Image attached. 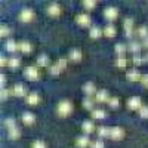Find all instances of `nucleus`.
I'll list each match as a JSON object with an SVG mask.
<instances>
[{"mask_svg": "<svg viewBox=\"0 0 148 148\" xmlns=\"http://www.w3.org/2000/svg\"><path fill=\"white\" fill-rule=\"evenodd\" d=\"M0 84H2V89H5V84H6V76L5 74L0 76Z\"/></svg>", "mask_w": 148, "mask_h": 148, "instance_id": "45", "label": "nucleus"}, {"mask_svg": "<svg viewBox=\"0 0 148 148\" xmlns=\"http://www.w3.org/2000/svg\"><path fill=\"white\" fill-rule=\"evenodd\" d=\"M114 51H116V53H117L119 56H123V55L126 53V51H127V46L123 45V43H119V45H116Z\"/></svg>", "mask_w": 148, "mask_h": 148, "instance_id": "29", "label": "nucleus"}, {"mask_svg": "<svg viewBox=\"0 0 148 148\" xmlns=\"http://www.w3.org/2000/svg\"><path fill=\"white\" fill-rule=\"evenodd\" d=\"M126 65H127V59H126L125 56H117V59H116V67H119V68H126Z\"/></svg>", "mask_w": 148, "mask_h": 148, "instance_id": "31", "label": "nucleus"}, {"mask_svg": "<svg viewBox=\"0 0 148 148\" xmlns=\"http://www.w3.org/2000/svg\"><path fill=\"white\" fill-rule=\"evenodd\" d=\"M25 86L24 84H21V83H18V84H15L14 86V89H12V93H14L15 96H24L25 95Z\"/></svg>", "mask_w": 148, "mask_h": 148, "instance_id": "15", "label": "nucleus"}, {"mask_svg": "<svg viewBox=\"0 0 148 148\" xmlns=\"http://www.w3.org/2000/svg\"><path fill=\"white\" fill-rule=\"evenodd\" d=\"M123 135H125V130H123L121 127H119V126L111 127V130H110V138H111V139H114V141L121 139V138H123Z\"/></svg>", "mask_w": 148, "mask_h": 148, "instance_id": "3", "label": "nucleus"}, {"mask_svg": "<svg viewBox=\"0 0 148 148\" xmlns=\"http://www.w3.org/2000/svg\"><path fill=\"white\" fill-rule=\"evenodd\" d=\"M142 47H145V49H148V37L145 40H142Z\"/></svg>", "mask_w": 148, "mask_h": 148, "instance_id": "48", "label": "nucleus"}, {"mask_svg": "<svg viewBox=\"0 0 148 148\" xmlns=\"http://www.w3.org/2000/svg\"><path fill=\"white\" fill-rule=\"evenodd\" d=\"M33 18H34V12H33L31 9H22V10H21L19 19H21L22 22H30V21H33Z\"/></svg>", "mask_w": 148, "mask_h": 148, "instance_id": "4", "label": "nucleus"}, {"mask_svg": "<svg viewBox=\"0 0 148 148\" xmlns=\"http://www.w3.org/2000/svg\"><path fill=\"white\" fill-rule=\"evenodd\" d=\"M139 116H141L142 119H148V107L142 105V107L139 108Z\"/></svg>", "mask_w": 148, "mask_h": 148, "instance_id": "40", "label": "nucleus"}, {"mask_svg": "<svg viewBox=\"0 0 148 148\" xmlns=\"http://www.w3.org/2000/svg\"><path fill=\"white\" fill-rule=\"evenodd\" d=\"M10 95H12V90H9V89H6V88L2 89V92H0V98H2L3 101H6Z\"/></svg>", "mask_w": 148, "mask_h": 148, "instance_id": "38", "label": "nucleus"}, {"mask_svg": "<svg viewBox=\"0 0 148 148\" xmlns=\"http://www.w3.org/2000/svg\"><path fill=\"white\" fill-rule=\"evenodd\" d=\"M82 130L86 133V135H89V133H92L93 130H95V126H93V123L90 121V120H86V121H83L82 123Z\"/></svg>", "mask_w": 148, "mask_h": 148, "instance_id": "14", "label": "nucleus"}, {"mask_svg": "<svg viewBox=\"0 0 148 148\" xmlns=\"http://www.w3.org/2000/svg\"><path fill=\"white\" fill-rule=\"evenodd\" d=\"M104 16H105L107 21H114L119 16V10L116 8H113V6H110V8H107L104 10Z\"/></svg>", "mask_w": 148, "mask_h": 148, "instance_id": "2", "label": "nucleus"}, {"mask_svg": "<svg viewBox=\"0 0 148 148\" xmlns=\"http://www.w3.org/2000/svg\"><path fill=\"white\" fill-rule=\"evenodd\" d=\"M95 99L92 96H86L84 99H83V107L86 108V110H90V111H93L95 110Z\"/></svg>", "mask_w": 148, "mask_h": 148, "instance_id": "16", "label": "nucleus"}, {"mask_svg": "<svg viewBox=\"0 0 148 148\" xmlns=\"http://www.w3.org/2000/svg\"><path fill=\"white\" fill-rule=\"evenodd\" d=\"M37 65H39V67H47L49 65V56L40 55L39 58H37Z\"/></svg>", "mask_w": 148, "mask_h": 148, "instance_id": "30", "label": "nucleus"}, {"mask_svg": "<svg viewBox=\"0 0 148 148\" xmlns=\"http://www.w3.org/2000/svg\"><path fill=\"white\" fill-rule=\"evenodd\" d=\"M125 36L127 37V39H132V37L135 36V31H133V30H130V31H125Z\"/></svg>", "mask_w": 148, "mask_h": 148, "instance_id": "46", "label": "nucleus"}, {"mask_svg": "<svg viewBox=\"0 0 148 148\" xmlns=\"http://www.w3.org/2000/svg\"><path fill=\"white\" fill-rule=\"evenodd\" d=\"M83 92L86 93V96H92V95H96V86L95 83L92 82H88L84 86H83Z\"/></svg>", "mask_w": 148, "mask_h": 148, "instance_id": "9", "label": "nucleus"}, {"mask_svg": "<svg viewBox=\"0 0 148 148\" xmlns=\"http://www.w3.org/2000/svg\"><path fill=\"white\" fill-rule=\"evenodd\" d=\"M39 101H40V96L37 95V93H30L27 96V104L28 105H37V104H39Z\"/></svg>", "mask_w": 148, "mask_h": 148, "instance_id": "24", "label": "nucleus"}, {"mask_svg": "<svg viewBox=\"0 0 148 148\" xmlns=\"http://www.w3.org/2000/svg\"><path fill=\"white\" fill-rule=\"evenodd\" d=\"M24 74H25V77H27L28 80L39 79V70H37L36 67H27L25 71H24Z\"/></svg>", "mask_w": 148, "mask_h": 148, "instance_id": "6", "label": "nucleus"}, {"mask_svg": "<svg viewBox=\"0 0 148 148\" xmlns=\"http://www.w3.org/2000/svg\"><path fill=\"white\" fill-rule=\"evenodd\" d=\"M126 77H127V80H130V82H138V80H141V73L138 71V70H130V71H127V74H126Z\"/></svg>", "mask_w": 148, "mask_h": 148, "instance_id": "13", "label": "nucleus"}, {"mask_svg": "<svg viewBox=\"0 0 148 148\" xmlns=\"http://www.w3.org/2000/svg\"><path fill=\"white\" fill-rule=\"evenodd\" d=\"M141 49H142V43L135 42V40H132V42L129 43V46H127V51L132 52V53H135V55H139Z\"/></svg>", "mask_w": 148, "mask_h": 148, "instance_id": "8", "label": "nucleus"}, {"mask_svg": "<svg viewBox=\"0 0 148 148\" xmlns=\"http://www.w3.org/2000/svg\"><path fill=\"white\" fill-rule=\"evenodd\" d=\"M90 148H104V142L101 139H96V141L90 142Z\"/></svg>", "mask_w": 148, "mask_h": 148, "instance_id": "42", "label": "nucleus"}, {"mask_svg": "<svg viewBox=\"0 0 148 148\" xmlns=\"http://www.w3.org/2000/svg\"><path fill=\"white\" fill-rule=\"evenodd\" d=\"M8 135H9L10 139H18L21 136V129L18 126L14 127V129H8Z\"/></svg>", "mask_w": 148, "mask_h": 148, "instance_id": "25", "label": "nucleus"}, {"mask_svg": "<svg viewBox=\"0 0 148 148\" xmlns=\"http://www.w3.org/2000/svg\"><path fill=\"white\" fill-rule=\"evenodd\" d=\"M46 10H47V14L51 15V16H58V15L61 14V8H59V5H56V3L49 5Z\"/></svg>", "mask_w": 148, "mask_h": 148, "instance_id": "12", "label": "nucleus"}, {"mask_svg": "<svg viewBox=\"0 0 148 148\" xmlns=\"http://www.w3.org/2000/svg\"><path fill=\"white\" fill-rule=\"evenodd\" d=\"M105 116H107V113L102 108H95L92 111V117L96 119V120H102V119H105Z\"/></svg>", "mask_w": 148, "mask_h": 148, "instance_id": "21", "label": "nucleus"}, {"mask_svg": "<svg viewBox=\"0 0 148 148\" xmlns=\"http://www.w3.org/2000/svg\"><path fill=\"white\" fill-rule=\"evenodd\" d=\"M132 62H133L135 65H141L142 62H145V61H144V56H141V55H135V56L132 58Z\"/></svg>", "mask_w": 148, "mask_h": 148, "instance_id": "39", "label": "nucleus"}, {"mask_svg": "<svg viewBox=\"0 0 148 148\" xmlns=\"http://www.w3.org/2000/svg\"><path fill=\"white\" fill-rule=\"evenodd\" d=\"M10 33L12 31H10V28L8 25H2V27H0V36H2V37H8Z\"/></svg>", "mask_w": 148, "mask_h": 148, "instance_id": "36", "label": "nucleus"}, {"mask_svg": "<svg viewBox=\"0 0 148 148\" xmlns=\"http://www.w3.org/2000/svg\"><path fill=\"white\" fill-rule=\"evenodd\" d=\"M104 34V31L98 27V25H93V27H90V31H89V36L92 37V39H99V37Z\"/></svg>", "mask_w": 148, "mask_h": 148, "instance_id": "19", "label": "nucleus"}, {"mask_svg": "<svg viewBox=\"0 0 148 148\" xmlns=\"http://www.w3.org/2000/svg\"><path fill=\"white\" fill-rule=\"evenodd\" d=\"M83 6L88 9V10H92V9H95L96 2H93V0H84V2H83Z\"/></svg>", "mask_w": 148, "mask_h": 148, "instance_id": "35", "label": "nucleus"}, {"mask_svg": "<svg viewBox=\"0 0 148 148\" xmlns=\"http://www.w3.org/2000/svg\"><path fill=\"white\" fill-rule=\"evenodd\" d=\"M5 125H6L8 129H14V127H16V120L14 117H8L5 120Z\"/></svg>", "mask_w": 148, "mask_h": 148, "instance_id": "33", "label": "nucleus"}, {"mask_svg": "<svg viewBox=\"0 0 148 148\" xmlns=\"http://www.w3.org/2000/svg\"><path fill=\"white\" fill-rule=\"evenodd\" d=\"M19 65H21V59H19V58H16V56H12V58H9L8 67H9L10 70H16Z\"/></svg>", "mask_w": 148, "mask_h": 148, "instance_id": "20", "label": "nucleus"}, {"mask_svg": "<svg viewBox=\"0 0 148 148\" xmlns=\"http://www.w3.org/2000/svg\"><path fill=\"white\" fill-rule=\"evenodd\" d=\"M22 121H24V125H33V123L36 121V116L31 114V113H24L22 114Z\"/></svg>", "mask_w": 148, "mask_h": 148, "instance_id": "22", "label": "nucleus"}, {"mask_svg": "<svg viewBox=\"0 0 148 148\" xmlns=\"http://www.w3.org/2000/svg\"><path fill=\"white\" fill-rule=\"evenodd\" d=\"M6 51L10 52V53L19 51V43H16L15 40H8L6 42Z\"/></svg>", "mask_w": 148, "mask_h": 148, "instance_id": "18", "label": "nucleus"}, {"mask_svg": "<svg viewBox=\"0 0 148 148\" xmlns=\"http://www.w3.org/2000/svg\"><path fill=\"white\" fill-rule=\"evenodd\" d=\"M141 82H142V84L145 86V88H148V74H144V76L141 77Z\"/></svg>", "mask_w": 148, "mask_h": 148, "instance_id": "44", "label": "nucleus"}, {"mask_svg": "<svg viewBox=\"0 0 148 148\" xmlns=\"http://www.w3.org/2000/svg\"><path fill=\"white\" fill-rule=\"evenodd\" d=\"M8 62H9V59H6L5 56H3L2 59H0V64H2V65H8Z\"/></svg>", "mask_w": 148, "mask_h": 148, "instance_id": "47", "label": "nucleus"}, {"mask_svg": "<svg viewBox=\"0 0 148 148\" xmlns=\"http://www.w3.org/2000/svg\"><path fill=\"white\" fill-rule=\"evenodd\" d=\"M49 71H51V74H52V76H58V74L61 73V71H62V70H61L56 64H53V65H51V67H49Z\"/></svg>", "mask_w": 148, "mask_h": 148, "instance_id": "37", "label": "nucleus"}, {"mask_svg": "<svg viewBox=\"0 0 148 148\" xmlns=\"http://www.w3.org/2000/svg\"><path fill=\"white\" fill-rule=\"evenodd\" d=\"M31 147H33V148H46V144H45L43 141H36V142H33Z\"/></svg>", "mask_w": 148, "mask_h": 148, "instance_id": "43", "label": "nucleus"}, {"mask_svg": "<svg viewBox=\"0 0 148 148\" xmlns=\"http://www.w3.org/2000/svg\"><path fill=\"white\" fill-rule=\"evenodd\" d=\"M133 24H135V21H133L132 18H126L125 22H123V28H125V31L133 30Z\"/></svg>", "mask_w": 148, "mask_h": 148, "instance_id": "32", "label": "nucleus"}, {"mask_svg": "<svg viewBox=\"0 0 148 148\" xmlns=\"http://www.w3.org/2000/svg\"><path fill=\"white\" fill-rule=\"evenodd\" d=\"M68 56H70L71 61H74V62H79V61L82 59V51L80 49H71Z\"/></svg>", "mask_w": 148, "mask_h": 148, "instance_id": "17", "label": "nucleus"}, {"mask_svg": "<svg viewBox=\"0 0 148 148\" xmlns=\"http://www.w3.org/2000/svg\"><path fill=\"white\" fill-rule=\"evenodd\" d=\"M104 34H105L107 37H114V36H116V27L113 25V24H108V25H105Z\"/></svg>", "mask_w": 148, "mask_h": 148, "instance_id": "27", "label": "nucleus"}, {"mask_svg": "<svg viewBox=\"0 0 148 148\" xmlns=\"http://www.w3.org/2000/svg\"><path fill=\"white\" fill-rule=\"evenodd\" d=\"M110 130H111V127L99 126L96 132H98V136H99V138H107V136H110Z\"/></svg>", "mask_w": 148, "mask_h": 148, "instance_id": "26", "label": "nucleus"}, {"mask_svg": "<svg viewBox=\"0 0 148 148\" xmlns=\"http://www.w3.org/2000/svg\"><path fill=\"white\" fill-rule=\"evenodd\" d=\"M127 107L130 110H139L142 107V101H141V98L139 96H132L130 99L127 101Z\"/></svg>", "mask_w": 148, "mask_h": 148, "instance_id": "7", "label": "nucleus"}, {"mask_svg": "<svg viewBox=\"0 0 148 148\" xmlns=\"http://www.w3.org/2000/svg\"><path fill=\"white\" fill-rule=\"evenodd\" d=\"M95 101H96V102H99V104H102V102H107V104H108V101H110L108 92H107V90H99V92H96V95H95Z\"/></svg>", "mask_w": 148, "mask_h": 148, "instance_id": "10", "label": "nucleus"}, {"mask_svg": "<svg viewBox=\"0 0 148 148\" xmlns=\"http://www.w3.org/2000/svg\"><path fill=\"white\" fill-rule=\"evenodd\" d=\"M108 105L111 108H117L120 105V101H119V98L117 96H113V98H110V101H108Z\"/></svg>", "mask_w": 148, "mask_h": 148, "instance_id": "34", "label": "nucleus"}, {"mask_svg": "<svg viewBox=\"0 0 148 148\" xmlns=\"http://www.w3.org/2000/svg\"><path fill=\"white\" fill-rule=\"evenodd\" d=\"M56 111H58V114H59L61 117H67L71 111H73V105H71L70 101H62V102L58 104Z\"/></svg>", "mask_w": 148, "mask_h": 148, "instance_id": "1", "label": "nucleus"}, {"mask_svg": "<svg viewBox=\"0 0 148 148\" xmlns=\"http://www.w3.org/2000/svg\"><path fill=\"white\" fill-rule=\"evenodd\" d=\"M76 21H77V24H79L80 27H89L92 19H90V16L88 14H80V15H77Z\"/></svg>", "mask_w": 148, "mask_h": 148, "instance_id": "5", "label": "nucleus"}, {"mask_svg": "<svg viewBox=\"0 0 148 148\" xmlns=\"http://www.w3.org/2000/svg\"><path fill=\"white\" fill-rule=\"evenodd\" d=\"M67 62H68L67 59H64V58H61V59H58V61H56L55 64H56V65H58V67H59L61 70H64V68L67 67Z\"/></svg>", "mask_w": 148, "mask_h": 148, "instance_id": "41", "label": "nucleus"}, {"mask_svg": "<svg viewBox=\"0 0 148 148\" xmlns=\"http://www.w3.org/2000/svg\"><path fill=\"white\" fill-rule=\"evenodd\" d=\"M76 145H77L79 148H86V147H89V145H90V141H89V138H88V135L79 136V138L76 139Z\"/></svg>", "mask_w": 148, "mask_h": 148, "instance_id": "11", "label": "nucleus"}, {"mask_svg": "<svg viewBox=\"0 0 148 148\" xmlns=\"http://www.w3.org/2000/svg\"><path fill=\"white\" fill-rule=\"evenodd\" d=\"M144 61H145V62H148V52H147V55L144 56Z\"/></svg>", "mask_w": 148, "mask_h": 148, "instance_id": "49", "label": "nucleus"}, {"mask_svg": "<svg viewBox=\"0 0 148 148\" xmlns=\"http://www.w3.org/2000/svg\"><path fill=\"white\" fill-rule=\"evenodd\" d=\"M19 51H21L22 53H30V52L33 51V46H31L30 42H21V43H19Z\"/></svg>", "mask_w": 148, "mask_h": 148, "instance_id": "23", "label": "nucleus"}, {"mask_svg": "<svg viewBox=\"0 0 148 148\" xmlns=\"http://www.w3.org/2000/svg\"><path fill=\"white\" fill-rule=\"evenodd\" d=\"M136 36H138V37H141L142 40H145L147 37H148V27H145V25H141V27L136 30Z\"/></svg>", "mask_w": 148, "mask_h": 148, "instance_id": "28", "label": "nucleus"}]
</instances>
